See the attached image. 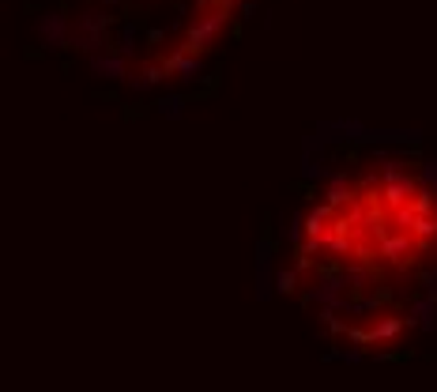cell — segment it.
Instances as JSON below:
<instances>
[{"label":"cell","instance_id":"4","mask_svg":"<svg viewBox=\"0 0 437 392\" xmlns=\"http://www.w3.org/2000/svg\"><path fill=\"white\" fill-rule=\"evenodd\" d=\"M332 215H336L332 204H317L313 212L306 215V234H309V238H324V230H328V223H332Z\"/></svg>","mask_w":437,"mask_h":392},{"label":"cell","instance_id":"1","mask_svg":"<svg viewBox=\"0 0 437 392\" xmlns=\"http://www.w3.org/2000/svg\"><path fill=\"white\" fill-rule=\"evenodd\" d=\"M377 242H381V257H385L389 264H400V268H403V264H411L415 253L422 249V245H418L407 230H385Z\"/></svg>","mask_w":437,"mask_h":392},{"label":"cell","instance_id":"3","mask_svg":"<svg viewBox=\"0 0 437 392\" xmlns=\"http://www.w3.org/2000/svg\"><path fill=\"white\" fill-rule=\"evenodd\" d=\"M400 329H403V321L400 317H385V321H377L369 332H351L359 344H385V339H396L400 336Z\"/></svg>","mask_w":437,"mask_h":392},{"label":"cell","instance_id":"7","mask_svg":"<svg viewBox=\"0 0 437 392\" xmlns=\"http://www.w3.org/2000/svg\"><path fill=\"white\" fill-rule=\"evenodd\" d=\"M351 196H354V192H351V185H347V177L339 174V177L332 181V189H328V200H324V204H332V207H339V204H347Z\"/></svg>","mask_w":437,"mask_h":392},{"label":"cell","instance_id":"6","mask_svg":"<svg viewBox=\"0 0 437 392\" xmlns=\"http://www.w3.org/2000/svg\"><path fill=\"white\" fill-rule=\"evenodd\" d=\"M407 207H411L415 215H426V212H437V196L430 189H415L411 200H407Z\"/></svg>","mask_w":437,"mask_h":392},{"label":"cell","instance_id":"5","mask_svg":"<svg viewBox=\"0 0 437 392\" xmlns=\"http://www.w3.org/2000/svg\"><path fill=\"white\" fill-rule=\"evenodd\" d=\"M407 234L418 242V245H426L437 238V212H426V215H415L411 219V227H407Z\"/></svg>","mask_w":437,"mask_h":392},{"label":"cell","instance_id":"8","mask_svg":"<svg viewBox=\"0 0 437 392\" xmlns=\"http://www.w3.org/2000/svg\"><path fill=\"white\" fill-rule=\"evenodd\" d=\"M294 283H298V276H294V272H283V276H279V291H294Z\"/></svg>","mask_w":437,"mask_h":392},{"label":"cell","instance_id":"2","mask_svg":"<svg viewBox=\"0 0 437 392\" xmlns=\"http://www.w3.org/2000/svg\"><path fill=\"white\" fill-rule=\"evenodd\" d=\"M415 189H418V185H415V177H407V174H396V177H389V181H381V189H377L381 207H389V212H392V207L407 204Z\"/></svg>","mask_w":437,"mask_h":392}]
</instances>
